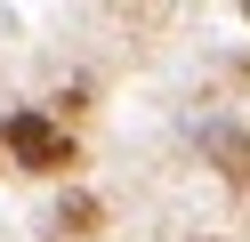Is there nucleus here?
<instances>
[{
	"label": "nucleus",
	"instance_id": "f257e3e1",
	"mask_svg": "<svg viewBox=\"0 0 250 242\" xmlns=\"http://www.w3.org/2000/svg\"><path fill=\"white\" fill-rule=\"evenodd\" d=\"M0 137H8V154H17L24 170H65V161H73V137L57 121H41V113H17Z\"/></svg>",
	"mask_w": 250,
	"mask_h": 242
}]
</instances>
